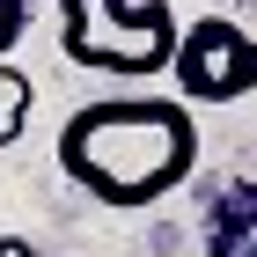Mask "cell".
<instances>
[{
  "label": "cell",
  "instance_id": "obj_1",
  "mask_svg": "<svg viewBox=\"0 0 257 257\" xmlns=\"http://www.w3.org/2000/svg\"><path fill=\"white\" fill-rule=\"evenodd\" d=\"M59 169L96 206H155L198 169V125L184 96H103L59 125Z\"/></svg>",
  "mask_w": 257,
  "mask_h": 257
},
{
  "label": "cell",
  "instance_id": "obj_2",
  "mask_svg": "<svg viewBox=\"0 0 257 257\" xmlns=\"http://www.w3.org/2000/svg\"><path fill=\"white\" fill-rule=\"evenodd\" d=\"M184 22L169 0H59V52L88 74L155 81L177 66Z\"/></svg>",
  "mask_w": 257,
  "mask_h": 257
},
{
  "label": "cell",
  "instance_id": "obj_7",
  "mask_svg": "<svg viewBox=\"0 0 257 257\" xmlns=\"http://www.w3.org/2000/svg\"><path fill=\"white\" fill-rule=\"evenodd\" d=\"M0 257H52V250H37L30 235H0Z\"/></svg>",
  "mask_w": 257,
  "mask_h": 257
},
{
  "label": "cell",
  "instance_id": "obj_6",
  "mask_svg": "<svg viewBox=\"0 0 257 257\" xmlns=\"http://www.w3.org/2000/svg\"><path fill=\"white\" fill-rule=\"evenodd\" d=\"M22 30H30V0H0V59L22 44Z\"/></svg>",
  "mask_w": 257,
  "mask_h": 257
},
{
  "label": "cell",
  "instance_id": "obj_5",
  "mask_svg": "<svg viewBox=\"0 0 257 257\" xmlns=\"http://www.w3.org/2000/svg\"><path fill=\"white\" fill-rule=\"evenodd\" d=\"M30 125V74L15 59H0V147H15Z\"/></svg>",
  "mask_w": 257,
  "mask_h": 257
},
{
  "label": "cell",
  "instance_id": "obj_4",
  "mask_svg": "<svg viewBox=\"0 0 257 257\" xmlns=\"http://www.w3.org/2000/svg\"><path fill=\"white\" fill-rule=\"evenodd\" d=\"M206 257H257V177H228L206 198Z\"/></svg>",
  "mask_w": 257,
  "mask_h": 257
},
{
  "label": "cell",
  "instance_id": "obj_3",
  "mask_svg": "<svg viewBox=\"0 0 257 257\" xmlns=\"http://www.w3.org/2000/svg\"><path fill=\"white\" fill-rule=\"evenodd\" d=\"M184 103H242L257 88V37L235 30L228 15H198L184 22V44H177V66H169Z\"/></svg>",
  "mask_w": 257,
  "mask_h": 257
}]
</instances>
